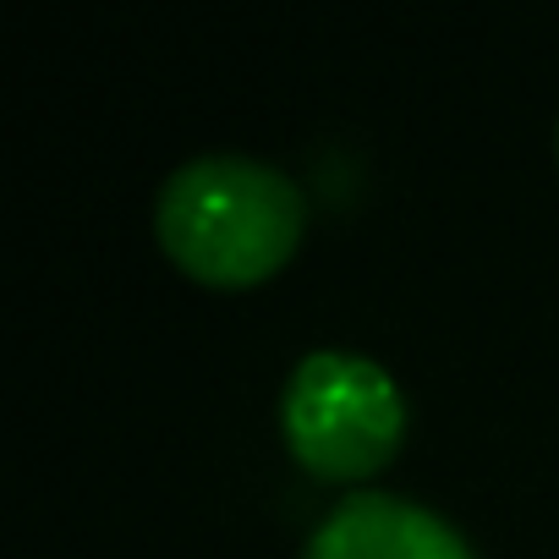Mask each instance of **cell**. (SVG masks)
Instances as JSON below:
<instances>
[{"instance_id": "2", "label": "cell", "mask_w": 559, "mask_h": 559, "mask_svg": "<svg viewBox=\"0 0 559 559\" xmlns=\"http://www.w3.org/2000/svg\"><path fill=\"white\" fill-rule=\"evenodd\" d=\"M292 455L319 477H368L406 433V395L362 352H308L280 395Z\"/></svg>"}, {"instance_id": "3", "label": "cell", "mask_w": 559, "mask_h": 559, "mask_svg": "<svg viewBox=\"0 0 559 559\" xmlns=\"http://www.w3.org/2000/svg\"><path fill=\"white\" fill-rule=\"evenodd\" d=\"M308 559H477L472 543L428 504L384 488L346 493L319 532L308 537Z\"/></svg>"}, {"instance_id": "1", "label": "cell", "mask_w": 559, "mask_h": 559, "mask_svg": "<svg viewBox=\"0 0 559 559\" xmlns=\"http://www.w3.org/2000/svg\"><path fill=\"white\" fill-rule=\"evenodd\" d=\"M302 187L252 154H198L159 187L165 252L214 286H247L286 263L302 241Z\"/></svg>"}]
</instances>
